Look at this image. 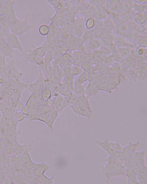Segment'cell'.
<instances>
[{
    "label": "cell",
    "instance_id": "1",
    "mask_svg": "<svg viewBox=\"0 0 147 184\" xmlns=\"http://www.w3.org/2000/svg\"><path fill=\"white\" fill-rule=\"evenodd\" d=\"M23 75L11 59L6 65L0 67V97L10 92L19 82Z\"/></svg>",
    "mask_w": 147,
    "mask_h": 184
},
{
    "label": "cell",
    "instance_id": "2",
    "mask_svg": "<svg viewBox=\"0 0 147 184\" xmlns=\"http://www.w3.org/2000/svg\"><path fill=\"white\" fill-rule=\"evenodd\" d=\"M33 23L26 17L15 23L11 28V32L18 36H21L34 28Z\"/></svg>",
    "mask_w": 147,
    "mask_h": 184
},
{
    "label": "cell",
    "instance_id": "3",
    "mask_svg": "<svg viewBox=\"0 0 147 184\" xmlns=\"http://www.w3.org/2000/svg\"><path fill=\"white\" fill-rule=\"evenodd\" d=\"M27 89L31 93H33L38 97H41V94L45 88L44 76L42 71L40 70L38 78L36 81L31 83H27Z\"/></svg>",
    "mask_w": 147,
    "mask_h": 184
},
{
    "label": "cell",
    "instance_id": "4",
    "mask_svg": "<svg viewBox=\"0 0 147 184\" xmlns=\"http://www.w3.org/2000/svg\"><path fill=\"white\" fill-rule=\"evenodd\" d=\"M21 59L25 64H27L29 63L35 64L38 66L40 68L45 66L44 57L34 55L29 51L22 54Z\"/></svg>",
    "mask_w": 147,
    "mask_h": 184
},
{
    "label": "cell",
    "instance_id": "5",
    "mask_svg": "<svg viewBox=\"0 0 147 184\" xmlns=\"http://www.w3.org/2000/svg\"><path fill=\"white\" fill-rule=\"evenodd\" d=\"M6 41L13 49H16L22 53H24L22 45L19 40L18 36L10 32L7 36Z\"/></svg>",
    "mask_w": 147,
    "mask_h": 184
},
{
    "label": "cell",
    "instance_id": "6",
    "mask_svg": "<svg viewBox=\"0 0 147 184\" xmlns=\"http://www.w3.org/2000/svg\"><path fill=\"white\" fill-rule=\"evenodd\" d=\"M113 43L117 48L128 47L133 49L135 47L134 45L126 41L120 35L117 34L114 36Z\"/></svg>",
    "mask_w": 147,
    "mask_h": 184
},
{
    "label": "cell",
    "instance_id": "7",
    "mask_svg": "<svg viewBox=\"0 0 147 184\" xmlns=\"http://www.w3.org/2000/svg\"><path fill=\"white\" fill-rule=\"evenodd\" d=\"M0 47L2 54L10 58L13 57V49L8 44L6 38L2 37L0 39Z\"/></svg>",
    "mask_w": 147,
    "mask_h": 184
},
{
    "label": "cell",
    "instance_id": "8",
    "mask_svg": "<svg viewBox=\"0 0 147 184\" xmlns=\"http://www.w3.org/2000/svg\"><path fill=\"white\" fill-rule=\"evenodd\" d=\"M103 43L100 39L94 38L88 41L86 44L85 47L88 51L90 52L100 48Z\"/></svg>",
    "mask_w": 147,
    "mask_h": 184
},
{
    "label": "cell",
    "instance_id": "9",
    "mask_svg": "<svg viewBox=\"0 0 147 184\" xmlns=\"http://www.w3.org/2000/svg\"><path fill=\"white\" fill-rule=\"evenodd\" d=\"M146 13L136 12L133 15V18L135 22L138 24L142 25L146 20Z\"/></svg>",
    "mask_w": 147,
    "mask_h": 184
},
{
    "label": "cell",
    "instance_id": "10",
    "mask_svg": "<svg viewBox=\"0 0 147 184\" xmlns=\"http://www.w3.org/2000/svg\"><path fill=\"white\" fill-rule=\"evenodd\" d=\"M118 29L119 33L124 36H127L130 32V25L128 22H123L119 25Z\"/></svg>",
    "mask_w": 147,
    "mask_h": 184
},
{
    "label": "cell",
    "instance_id": "11",
    "mask_svg": "<svg viewBox=\"0 0 147 184\" xmlns=\"http://www.w3.org/2000/svg\"><path fill=\"white\" fill-rule=\"evenodd\" d=\"M84 87L82 84L78 83L76 79L74 81V93L78 96L83 95L84 93Z\"/></svg>",
    "mask_w": 147,
    "mask_h": 184
},
{
    "label": "cell",
    "instance_id": "12",
    "mask_svg": "<svg viewBox=\"0 0 147 184\" xmlns=\"http://www.w3.org/2000/svg\"><path fill=\"white\" fill-rule=\"evenodd\" d=\"M146 4H139L133 2L132 8L133 11L136 13H146L147 10Z\"/></svg>",
    "mask_w": 147,
    "mask_h": 184
},
{
    "label": "cell",
    "instance_id": "13",
    "mask_svg": "<svg viewBox=\"0 0 147 184\" xmlns=\"http://www.w3.org/2000/svg\"><path fill=\"white\" fill-rule=\"evenodd\" d=\"M52 51L49 50L46 51V53L44 56L45 67H47L50 66L53 58V55Z\"/></svg>",
    "mask_w": 147,
    "mask_h": 184
},
{
    "label": "cell",
    "instance_id": "14",
    "mask_svg": "<svg viewBox=\"0 0 147 184\" xmlns=\"http://www.w3.org/2000/svg\"><path fill=\"white\" fill-rule=\"evenodd\" d=\"M133 49L128 47L117 48L119 53L123 58L128 57L131 53Z\"/></svg>",
    "mask_w": 147,
    "mask_h": 184
},
{
    "label": "cell",
    "instance_id": "15",
    "mask_svg": "<svg viewBox=\"0 0 147 184\" xmlns=\"http://www.w3.org/2000/svg\"><path fill=\"white\" fill-rule=\"evenodd\" d=\"M64 99V96L59 94L57 96L55 100V108L59 113H60V109L63 104Z\"/></svg>",
    "mask_w": 147,
    "mask_h": 184
},
{
    "label": "cell",
    "instance_id": "16",
    "mask_svg": "<svg viewBox=\"0 0 147 184\" xmlns=\"http://www.w3.org/2000/svg\"><path fill=\"white\" fill-rule=\"evenodd\" d=\"M41 96L43 100H48L52 97L51 90L49 88H45L42 91Z\"/></svg>",
    "mask_w": 147,
    "mask_h": 184
},
{
    "label": "cell",
    "instance_id": "17",
    "mask_svg": "<svg viewBox=\"0 0 147 184\" xmlns=\"http://www.w3.org/2000/svg\"><path fill=\"white\" fill-rule=\"evenodd\" d=\"M138 44L141 47L145 48L147 46V37L146 35H140L138 40Z\"/></svg>",
    "mask_w": 147,
    "mask_h": 184
},
{
    "label": "cell",
    "instance_id": "18",
    "mask_svg": "<svg viewBox=\"0 0 147 184\" xmlns=\"http://www.w3.org/2000/svg\"><path fill=\"white\" fill-rule=\"evenodd\" d=\"M88 73L84 71L83 72L79 75L77 79V81L79 83L82 84L87 81L88 79Z\"/></svg>",
    "mask_w": 147,
    "mask_h": 184
},
{
    "label": "cell",
    "instance_id": "19",
    "mask_svg": "<svg viewBox=\"0 0 147 184\" xmlns=\"http://www.w3.org/2000/svg\"><path fill=\"white\" fill-rule=\"evenodd\" d=\"M38 32L41 35L44 36L47 35L49 32V26L46 24L40 25L38 28Z\"/></svg>",
    "mask_w": 147,
    "mask_h": 184
},
{
    "label": "cell",
    "instance_id": "20",
    "mask_svg": "<svg viewBox=\"0 0 147 184\" xmlns=\"http://www.w3.org/2000/svg\"><path fill=\"white\" fill-rule=\"evenodd\" d=\"M100 48V52L103 55H108L112 53L111 49L107 45H102Z\"/></svg>",
    "mask_w": 147,
    "mask_h": 184
},
{
    "label": "cell",
    "instance_id": "21",
    "mask_svg": "<svg viewBox=\"0 0 147 184\" xmlns=\"http://www.w3.org/2000/svg\"><path fill=\"white\" fill-rule=\"evenodd\" d=\"M83 71L81 66L74 65L71 67V74L74 77L79 75Z\"/></svg>",
    "mask_w": 147,
    "mask_h": 184
},
{
    "label": "cell",
    "instance_id": "22",
    "mask_svg": "<svg viewBox=\"0 0 147 184\" xmlns=\"http://www.w3.org/2000/svg\"><path fill=\"white\" fill-rule=\"evenodd\" d=\"M71 105L69 96L64 97L63 104L61 108L60 112H61L66 107Z\"/></svg>",
    "mask_w": 147,
    "mask_h": 184
},
{
    "label": "cell",
    "instance_id": "23",
    "mask_svg": "<svg viewBox=\"0 0 147 184\" xmlns=\"http://www.w3.org/2000/svg\"><path fill=\"white\" fill-rule=\"evenodd\" d=\"M95 21L94 18H88L85 23L86 28L88 29H90L94 27L95 25Z\"/></svg>",
    "mask_w": 147,
    "mask_h": 184
},
{
    "label": "cell",
    "instance_id": "24",
    "mask_svg": "<svg viewBox=\"0 0 147 184\" xmlns=\"http://www.w3.org/2000/svg\"><path fill=\"white\" fill-rule=\"evenodd\" d=\"M81 67L84 71L89 73L92 70L93 66L90 64L84 62L81 65Z\"/></svg>",
    "mask_w": 147,
    "mask_h": 184
},
{
    "label": "cell",
    "instance_id": "25",
    "mask_svg": "<svg viewBox=\"0 0 147 184\" xmlns=\"http://www.w3.org/2000/svg\"><path fill=\"white\" fill-rule=\"evenodd\" d=\"M131 2V1L129 2V1H126L125 2H123L121 4L120 7L126 10L129 9L131 7H132L133 5V2Z\"/></svg>",
    "mask_w": 147,
    "mask_h": 184
},
{
    "label": "cell",
    "instance_id": "26",
    "mask_svg": "<svg viewBox=\"0 0 147 184\" xmlns=\"http://www.w3.org/2000/svg\"><path fill=\"white\" fill-rule=\"evenodd\" d=\"M71 67L72 66L64 65L62 68L63 76L71 74Z\"/></svg>",
    "mask_w": 147,
    "mask_h": 184
},
{
    "label": "cell",
    "instance_id": "27",
    "mask_svg": "<svg viewBox=\"0 0 147 184\" xmlns=\"http://www.w3.org/2000/svg\"><path fill=\"white\" fill-rule=\"evenodd\" d=\"M60 57L61 60L64 63L71 60L72 58L71 54L68 53L63 54Z\"/></svg>",
    "mask_w": 147,
    "mask_h": 184
},
{
    "label": "cell",
    "instance_id": "28",
    "mask_svg": "<svg viewBox=\"0 0 147 184\" xmlns=\"http://www.w3.org/2000/svg\"><path fill=\"white\" fill-rule=\"evenodd\" d=\"M15 119L17 122L23 121L25 118V116L20 111L17 112L15 118Z\"/></svg>",
    "mask_w": 147,
    "mask_h": 184
},
{
    "label": "cell",
    "instance_id": "29",
    "mask_svg": "<svg viewBox=\"0 0 147 184\" xmlns=\"http://www.w3.org/2000/svg\"><path fill=\"white\" fill-rule=\"evenodd\" d=\"M104 25L106 28L108 29H113L114 28V25L113 23L111 20H107L104 22Z\"/></svg>",
    "mask_w": 147,
    "mask_h": 184
},
{
    "label": "cell",
    "instance_id": "30",
    "mask_svg": "<svg viewBox=\"0 0 147 184\" xmlns=\"http://www.w3.org/2000/svg\"><path fill=\"white\" fill-rule=\"evenodd\" d=\"M6 56L3 54L0 55V67H3L7 64L6 62L5 57Z\"/></svg>",
    "mask_w": 147,
    "mask_h": 184
},
{
    "label": "cell",
    "instance_id": "31",
    "mask_svg": "<svg viewBox=\"0 0 147 184\" xmlns=\"http://www.w3.org/2000/svg\"><path fill=\"white\" fill-rule=\"evenodd\" d=\"M20 112L25 115L26 116L28 114L29 110L25 105H24L21 109Z\"/></svg>",
    "mask_w": 147,
    "mask_h": 184
},
{
    "label": "cell",
    "instance_id": "32",
    "mask_svg": "<svg viewBox=\"0 0 147 184\" xmlns=\"http://www.w3.org/2000/svg\"><path fill=\"white\" fill-rule=\"evenodd\" d=\"M24 105V104L20 100L19 102L15 108L18 112L20 111L21 109Z\"/></svg>",
    "mask_w": 147,
    "mask_h": 184
},
{
    "label": "cell",
    "instance_id": "33",
    "mask_svg": "<svg viewBox=\"0 0 147 184\" xmlns=\"http://www.w3.org/2000/svg\"><path fill=\"white\" fill-rule=\"evenodd\" d=\"M132 1L138 3L144 4H146L147 1L146 0H136Z\"/></svg>",
    "mask_w": 147,
    "mask_h": 184
},
{
    "label": "cell",
    "instance_id": "34",
    "mask_svg": "<svg viewBox=\"0 0 147 184\" xmlns=\"http://www.w3.org/2000/svg\"><path fill=\"white\" fill-rule=\"evenodd\" d=\"M144 49L143 48L141 47L138 50V53L139 55H142L144 53L145 51Z\"/></svg>",
    "mask_w": 147,
    "mask_h": 184
},
{
    "label": "cell",
    "instance_id": "35",
    "mask_svg": "<svg viewBox=\"0 0 147 184\" xmlns=\"http://www.w3.org/2000/svg\"><path fill=\"white\" fill-rule=\"evenodd\" d=\"M3 116V113L0 110V122L1 121Z\"/></svg>",
    "mask_w": 147,
    "mask_h": 184
},
{
    "label": "cell",
    "instance_id": "36",
    "mask_svg": "<svg viewBox=\"0 0 147 184\" xmlns=\"http://www.w3.org/2000/svg\"><path fill=\"white\" fill-rule=\"evenodd\" d=\"M2 54V51H1V48H0V54Z\"/></svg>",
    "mask_w": 147,
    "mask_h": 184
}]
</instances>
